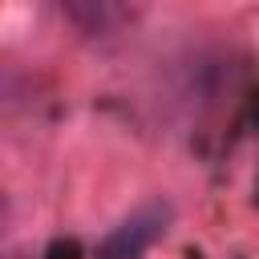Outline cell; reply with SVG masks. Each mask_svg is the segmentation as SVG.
Returning <instances> with one entry per match:
<instances>
[{
  "label": "cell",
  "mask_w": 259,
  "mask_h": 259,
  "mask_svg": "<svg viewBox=\"0 0 259 259\" xmlns=\"http://www.w3.org/2000/svg\"><path fill=\"white\" fill-rule=\"evenodd\" d=\"M170 227V206L166 202H146L134 214H125L97 247V259H142Z\"/></svg>",
  "instance_id": "1"
},
{
  "label": "cell",
  "mask_w": 259,
  "mask_h": 259,
  "mask_svg": "<svg viewBox=\"0 0 259 259\" xmlns=\"http://www.w3.org/2000/svg\"><path fill=\"white\" fill-rule=\"evenodd\" d=\"M61 8L69 12V20L89 32V36H101V32H113L121 20H125V0H61Z\"/></svg>",
  "instance_id": "2"
}]
</instances>
